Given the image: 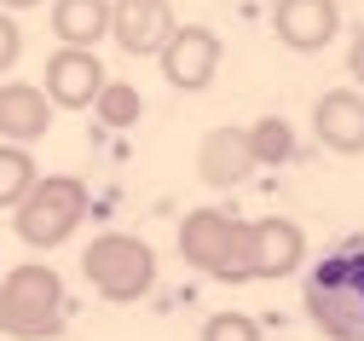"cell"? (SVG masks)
<instances>
[{
  "mask_svg": "<svg viewBox=\"0 0 364 341\" xmlns=\"http://www.w3.org/2000/svg\"><path fill=\"white\" fill-rule=\"evenodd\" d=\"M70 295L64 278L41 261H23L12 272H0V335L12 341H53L64 330Z\"/></svg>",
  "mask_w": 364,
  "mask_h": 341,
  "instance_id": "6da1fadb",
  "label": "cell"
},
{
  "mask_svg": "<svg viewBox=\"0 0 364 341\" xmlns=\"http://www.w3.org/2000/svg\"><path fill=\"white\" fill-rule=\"evenodd\" d=\"M306 313L330 341H364V237H353L306 278Z\"/></svg>",
  "mask_w": 364,
  "mask_h": 341,
  "instance_id": "7a4b0ae2",
  "label": "cell"
},
{
  "mask_svg": "<svg viewBox=\"0 0 364 341\" xmlns=\"http://www.w3.org/2000/svg\"><path fill=\"white\" fill-rule=\"evenodd\" d=\"M12 214H18L12 226H18V237L29 249H58L87 220V185L75 174H35V185L18 197Z\"/></svg>",
  "mask_w": 364,
  "mask_h": 341,
  "instance_id": "3957f363",
  "label": "cell"
},
{
  "mask_svg": "<svg viewBox=\"0 0 364 341\" xmlns=\"http://www.w3.org/2000/svg\"><path fill=\"white\" fill-rule=\"evenodd\" d=\"M81 272L87 283L99 289L105 301H145L151 295V283H156V249L145 237H133V231H105L87 243V255H81Z\"/></svg>",
  "mask_w": 364,
  "mask_h": 341,
  "instance_id": "277c9868",
  "label": "cell"
},
{
  "mask_svg": "<svg viewBox=\"0 0 364 341\" xmlns=\"http://www.w3.org/2000/svg\"><path fill=\"white\" fill-rule=\"evenodd\" d=\"M306 261V231L295 220H237V249H232V283L243 278H289Z\"/></svg>",
  "mask_w": 364,
  "mask_h": 341,
  "instance_id": "5b68a950",
  "label": "cell"
},
{
  "mask_svg": "<svg viewBox=\"0 0 364 341\" xmlns=\"http://www.w3.org/2000/svg\"><path fill=\"white\" fill-rule=\"evenodd\" d=\"M220 58H225V46H220V35H214L208 23H173L168 46L156 53L162 75H168L179 93H203V87L220 75Z\"/></svg>",
  "mask_w": 364,
  "mask_h": 341,
  "instance_id": "8992f818",
  "label": "cell"
},
{
  "mask_svg": "<svg viewBox=\"0 0 364 341\" xmlns=\"http://www.w3.org/2000/svg\"><path fill=\"white\" fill-rule=\"evenodd\" d=\"M232 249H237V220L225 209H197L179 220V255H186V266L232 283Z\"/></svg>",
  "mask_w": 364,
  "mask_h": 341,
  "instance_id": "52a82bcc",
  "label": "cell"
},
{
  "mask_svg": "<svg viewBox=\"0 0 364 341\" xmlns=\"http://www.w3.org/2000/svg\"><path fill=\"white\" fill-rule=\"evenodd\" d=\"M47 87V99L58 110H93L99 87H105V64L93 58V46H58V53L47 58V75H41Z\"/></svg>",
  "mask_w": 364,
  "mask_h": 341,
  "instance_id": "ba28073f",
  "label": "cell"
},
{
  "mask_svg": "<svg viewBox=\"0 0 364 341\" xmlns=\"http://www.w3.org/2000/svg\"><path fill=\"white\" fill-rule=\"evenodd\" d=\"M110 35L122 53L156 58L173 35V6L168 0H110Z\"/></svg>",
  "mask_w": 364,
  "mask_h": 341,
  "instance_id": "9c48e42d",
  "label": "cell"
},
{
  "mask_svg": "<svg viewBox=\"0 0 364 341\" xmlns=\"http://www.w3.org/2000/svg\"><path fill=\"white\" fill-rule=\"evenodd\" d=\"M272 29L289 53H324L341 29V6L336 0H278L272 6Z\"/></svg>",
  "mask_w": 364,
  "mask_h": 341,
  "instance_id": "30bf717a",
  "label": "cell"
},
{
  "mask_svg": "<svg viewBox=\"0 0 364 341\" xmlns=\"http://www.w3.org/2000/svg\"><path fill=\"white\" fill-rule=\"evenodd\" d=\"M312 127L318 145L336 157H364V93L358 87H336L312 105Z\"/></svg>",
  "mask_w": 364,
  "mask_h": 341,
  "instance_id": "8fae6325",
  "label": "cell"
},
{
  "mask_svg": "<svg viewBox=\"0 0 364 341\" xmlns=\"http://www.w3.org/2000/svg\"><path fill=\"white\" fill-rule=\"evenodd\" d=\"M53 127V99L29 81H0V139L12 145H35Z\"/></svg>",
  "mask_w": 364,
  "mask_h": 341,
  "instance_id": "7c38bea8",
  "label": "cell"
},
{
  "mask_svg": "<svg viewBox=\"0 0 364 341\" xmlns=\"http://www.w3.org/2000/svg\"><path fill=\"white\" fill-rule=\"evenodd\" d=\"M249 168H255V157H249V145H243V127H214V133H203V145H197V174L208 179V185H243L249 179Z\"/></svg>",
  "mask_w": 364,
  "mask_h": 341,
  "instance_id": "4fadbf2b",
  "label": "cell"
},
{
  "mask_svg": "<svg viewBox=\"0 0 364 341\" xmlns=\"http://www.w3.org/2000/svg\"><path fill=\"white\" fill-rule=\"evenodd\" d=\"M53 35H58V46H99L110 35V0H58Z\"/></svg>",
  "mask_w": 364,
  "mask_h": 341,
  "instance_id": "5bb4252c",
  "label": "cell"
},
{
  "mask_svg": "<svg viewBox=\"0 0 364 341\" xmlns=\"http://www.w3.org/2000/svg\"><path fill=\"white\" fill-rule=\"evenodd\" d=\"M243 145H249L255 168H278V162L295 157V127L284 116H260L255 127H243Z\"/></svg>",
  "mask_w": 364,
  "mask_h": 341,
  "instance_id": "9a60e30c",
  "label": "cell"
},
{
  "mask_svg": "<svg viewBox=\"0 0 364 341\" xmlns=\"http://www.w3.org/2000/svg\"><path fill=\"white\" fill-rule=\"evenodd\" d=\"M93 110H99L105 127H133V122L145 116V99H139V87H133V81H110V75H105Z\"/></svg>",
  "mask_w": 364,
  "mask_h": 341,
  "instance_id": "2e32d148",
  "label": "cell"
},
{
  "mask_svg": "<svg viewBox=\"0 0 364 341\" xmlns=\"http://www.w3.org/2000/svg\"><path fill=\"white\" fill-rule=\"evenodd\" d=\"M35 157L23 151V145H12V139H0V209H18V197L35 185Z\"/></svg>",
  "mask_w": 364,
  "mask_h": 341,
  "instance_id": "e0dca14e",
  "label": "cell"
},
{
  "mask_svg": "<svg viewBox=\"0 0 364 341\" xmlns=\"http://www.w3.org/2000/svg\"><path fill=\"white\" fill-rule=\"evenodd\" d=\"M203 341H266V335H260V324L249 313H214L203 324Z\"/></svg>",
  "mask_w": 364,
  "mask_h": 341,
  "instance_id": "ac0fdd59",
  "label": "cell"
},
{
  "mask_svg": "<svg viewBox=\"0 0 364 341\" xmlns=\"http://www.w3.org/2000/svg\"><path fill=\"white\" fill-rule=\"evenodd\" d=\"M18 58H23V29H18L12 12H0V75H6Z\"/></svg>",
  "mask_w": 364,
  "mask_h": 341,
  "instance_id": "d6986e66",
  "label": "cell"
},
{
  "mask_svg": "<svg viewBox=\"0 0 364 341\" xmlns=\"http://www.w3.org/2000/svg\"><path fill=\"white\" fill-rule=\"evenodd\" d=\"M347 75L364 87V29H358V35H353V46H347Z\"/></svg>",
  "mask_w": 364,
  "mask_h": 341,
  "instance_id": "ffe728a7",
  "label": "cell"
},
{
  "mask_svg": "<svg viewBox=\"0 0 364 341\" xmlns=\"http://www.w3.org/2000/svg\"><path fill=\"white\" fill-rule=\"evenodd\" d=\"M29 6H41V0H0V12H29Z\"/></svg>",
  "mask_w": 364,
  "mask_h": 341,
  "instance_id": "44dd1931",
  "label": "cell"
}]
</instances>
